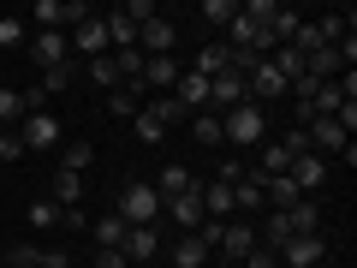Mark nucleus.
I'll return each instance as SVG.
<instances>
[{
    "instance_id": "obj_35",
    "label": "nucleus",
    "mask_w": 357,
    "mask_h": 268,
    "mask_svg": "<svg viewBox=\"0 0 357 268\" xmlns=\"http://www.w3.org/2000/svg\"><path fill=\"white\" fill-rule=\"evenodd\" d=\"M24 137H18V131H0V161H24Z\"/></svg>"
},
{
    "instance_id": "obj_20",
    "label": "nucleus",
    "mask_w": 357,
    "mask_h": 268,
    "mask_svg": "<svg viewBox=\"0 0 357 268\" xmlns=\"http://www.w3.org/2000/svg\"><path fill=\"white\" fill-rule=\"evenodd\" d=\"M89 232H96V244H102V251H119V244H126V232H131V227H126V221L114 215V209H107L102 221H89Z\"/></svg>"
},
{
    "instance_id": "obj_30",
    "label": "nucleus",
    "mask_w": 357,
    "mask_h": 268,
    "mask_svg": "<svg viewBox=\"0 0 357 268\" xmlns=\"http://www.w3.org/2000/svg\"><path fill=\"white\" fill-rule=\"evenodd\" d=\"M30 227H36V232L60 227V203H54V197H42V203H30Z\"/></svg>"
},
{
    "instance_id": "obj_12",
    "label": "nucleus",
    "mask_w": 357,
    "mask_h": 268,
    "mask_svg": "<svg viewBox=\"0 0 357 268\" xmlns=\"http://www.w3.org/2000/svg\"><path fill=\"white\" fill-rule=\"evenodd\" d=\"M30 54H36V66L48 72V66H66V60H72V42H66V30H42V36L30 42Z\"/></svg>"
},
{
    "instance_id": "obj_3",
    "label": "nucleus",
    "mask_w": 357,
    "mask_h": 268,
    "mask_svg": "<svg viewBox=\"0 0 357 268\" xmlns=\"http://www.w3.org/2000/svg\"><path fill=\"white\" fill-rule=\"evenodd\" d=\"M155 18V6L149 0H126V6H119V13H107V48H137V30L149 24Z\"/></svg>"
},
{
    "instance_id": "obj_39",
    "label": "nucleus",
    "mask_w": 357,
    "mask_h": 268,
    "mask_svg": "<svg viewBox=\"0 0 357 268\" xmlns=\"http://www.w3.org/2000/svg\"><path fill=\"white\" fill-rule=\"evenodd\" d=\"M60 227H72V232H84V227H89V215H84V209H60Z\"/></svg>"
},
{
    "instance_id": "obj_40",
    "label": "nucleus",
    "mask_w": 357,
    "mask_h": 268,
    "mask_svg": "<svg viewBox=\"0 0 357 268\" xmlns=\"http://www.w3.org/2000/svg\"><path fill=\"white\" fill-rule=\"evenodd\" d=\"M36 268H72V256H66V251H42Z\"/></svg>"
},
{
    "instance_id": "obj_9",
    "label": "nucleus",
    "mask_w": 357,
    "mask_h": 268,
    "mask_svg": "<svg viewBox=\"0 0 357 268\" xmlns=\"http://www.w3.org/2000/svg\"><path fill=\"white\" fill-rule=\"evenodd\" d=\"M173 102L185 107V114H203V107H208V77L185 66V72H178V84H173Z\"/></svg>"
},
{
    "instance_id": "obj_24",
    "label": "nucleus",
    "mask_w": 357,
    "mask_h": 268,
    "mask_svg": "<svg viewBox=\"0 0 357 268\" xmlns=\"http://www.w3.org/2000/svg\"><path fill=\"white\" fill-rule=\"evenodd\" d=\"M262 197H268V209H292L298 203V185H292V179H262Z\"/></svg>"
},
{
    "instance_id": "obj_5",
    "label": "nucleus",
    "mask_w": 357,
    "mask_h": 268,
    "mask_svg": "<svg viewBox=\"0 0 357 268\" xmlns=\"http://www.w3.org/2000/svg\"><path fill=\"white\" fill-rule=\"evenodd\" d=\"M286 179L298 185V197H316L321 185H328V161H321V155H292V167H286Z\"/></svg>"
},
{
    "instance_id": "obj_22",
    "label": "nucleus",
    "mask_w": 357,
    "mask_h": 268,
    "mask_svg": "<svg viewBox=\"0 0 357 268\" xmlns=\"http://www.w3.org/2000/svg\"><path fill=\"white\" fill-rule=\"evenodd\" d=\"M191 137L203 143V149H220V143H227V137H220V114H208V107L191 114Z\"/></svg>"
},
{
    "instance_id": "obj_6",
    "label": "nucleus",
    "mask_w": 357,
    "mask_h": 268,
    "mask_svg": "<svg viewBox=\"0 0 357 268\" xmlns=\"http://www.w3.org/2000/svg\"><path fill=\"white\" fill-rule=\"evenodd\" d=\"M161 215H173V227L178 232H197V227H203V197H197V185H191V191H178V197H167V203H161Z\"/></svg>"
},
{
    "instance_id": "obj_14",
    "label": "nucleus",
    "mask_w": 357,
    "mask_h": 268,
    "mask_svg": "<svg viewBox=\"0 0 357 268\" xmlns=\"http://www.w3.org/2000/svg\"><path fill=\"white\" fill-rule=\"evenodd\" d=\"M232 209H268V197H262V173H256V167H244V173L232 179Z\"/></svg>"
},
{
    "instance_id": "obj_4",
    "label": "nucleus",
    "mask_w": 357,
    "mask_h": 268,
    "mask_svg": "<svg viewBox=\"0 0 357 268\" xmlns=\"http://www.w3.org/2000/svg\"><path fill=\"white\" fill-rule=\"evenodd\" d=\"M328 262V239L321 232H298L280 244V268H321Z\"/></svg>"
},
{
    "instance_id": "obj_15",
    "label": "nucleus",
    "mask_w": 357,
    "mask_h": 268,
    "mask_svg": "<svg viewBox=\"0 0 357 268\" xmlns=\"http://www.w3.org/2000/svg\"><path fill=\"white\" fill-rule=\"evenodd\" d=\"M197 197H203V215L208 221H232V185L208 179V185H197Z\"/></svg>"
},
{
    "instance_id": "obj_1",
    "label": "nucleus",
    "mask_w": 357,
    "mask_h": 268,
    "mask_svg": "<svg viewBox=\"0 0 357 268\" xmlns=\"http://www.w3.org/2000/svg\"><path fill=\"white\" fill-rule=\"evenodd\" d=\"M114 215L126 221V227H155V221H161V197H155V185H149V179H131L126 191H119Z\"/></svg>"
},
{
    "instance_id": "obj_38",
    "label": "nucleus",
    "mask_w": 357,
    "mask_h": 268,
    "mask_svg": "<svg viewBox=\"0 0 357 268\" xmlns=\"http://www.w3.org/2000/svg\"><path fill=\"white\" fill-rule=\"evenodd\" d=\"M244 262H250V268H280V251H268V244H256V251L244 256Z\"/></svg>"
},
{
    "instance_id": "obj_27",
    "label": "nucleus",
    "mask_w": 357,
    "mask_h": 268,
    "mask_svg": "<svg viewBox=\"0 0 357 268\" xmlns=\"http://www.w3.org/2000/svg\"><path fill=\"white\" fill-rule=\"evenodd\" d=\"M340 102H345V89L333 84V77H328V84H316V96H310V107H316V114H340Z\"/></svg>"
},
{
    "instance_id": "obj_36",
    "label": "nucleus",
    "mask_w": 357,
    "mask_h": 268,
    "mask_svg": "<svg viewBox=\"0 0 357 268\" xmlns=\"http://www.w3.org/2000/svg\"><path fill=\"white\" fill-rule=\"evenodd\" d=\"M36 256H42V244H13V256H6V262H13V268H36Z\"/></svg>"
},
{
    "instance_id": "obj_21",
    "label": "nucleus",
    "mask_w": 357,
    "mask_h": 268,
    "mask_svg": "<svg viewBox=\"0 0 357 268\" xmlns=\"http://www.w3.org/2000/svg\"><path fill=\"white\" fill-rule=\"evenodd\" d=\"M286 221H292V239H298V232H321V209L310 203V197H298V203L286 209Z\"/></svg>"
},
{
    "instance_id": "obj_16",
    "label": "nucleus",
    "mask_w": 357,
    "mask_h": 268,
    "mask_svg": "<svg viewBox=\"0 0 357 268\" xmlns=\"http://www.w3.org/2000/svg\"><path fill=\"white\" fill-rule=\"evenodd\" d=\"M215 251H227V256H238V262H244V256L256 251V227H244V221H227V227H220V244H215Z\"/></svg>"
},
{
    "instance_id": "obj_8",
    "label": "nucleus",
    "mask_w": 357,
    "mask_h": 268,
    "mask_svg": "<svg viewBox=\"0 0 357 268\" xmlns=\"http://www.w3.org/2000/svg\"><path fill=\"white\" fill-rule=\"evenodd\" d=\"M178 72H185V66H178L173 54H155V60H143V77H137V84H143V89H155V96H173Z\"/></svg>"
},
{
    "instance_id": "obj_18",
    "label": "nucleus",
    "mask_w": 357,
    "mask_h": 268,
    "mask_svg": "<svg viewBox=\"0 0 357 268\" xmlns=\"http://www.w3.org/2000/svg\"><path fill=\"white\" fill-rule=\"evenodd\" d=\"M286 167H292L286 143H256V173H262V179H280Z\"/></svg>"
},
{
    "instance_id": "obj_37",
    "label": "nucleus",
    "mask_w": 357,
    "mask_h": 268,
    "mask_svg": "<svg viewBox=\"0 0 357 268\" xmlns=\"http://www.w3.org/2000/svg\"><path fill=\"white\" fill-rule=\"evenodd\" d=\"M24 42V18H0V48H18Z\"/></svg>"
},
{
    "instance_id": "obj_26",
    "label": "nucleus",
    "mask_w": 357,
    "mask_h": 268,
    "mask_svg": "<svg viewBox=\"0 0 357 268\" xmlns=\"http://www.w3.org/2000/svg\"><path fill=\"white\" fill-rule=\"evenodd\" d=\"M191 185H197V179L185 173V167H167V173H161V185H155V197H161V203H167V197H178V191H191Z\"/></svg>"
},
{
    "instance_id": "obj_13",
    "label": "nucleus",
    "mask_w": 357,
    "mask_h": 268,
    "mask_svg": "<svg viewBox=\"0 0 357 268\" xmlns=\"http://www.w3.org/2000/svg\"><path fill=\"white\" fill-rule=\"evenodd\" d=\"M119 251H126V262H155V256H161V232L155 227H131Z\"/></svg>"
},
{
    "instance_id": "obj_17",
    "label": "nucleus",
    "mask_w": 357,
    "mask_h": 268,
    "mask_svg": "<svg viewBox=\"0 0 357 268\" xmlns=\"http://www.w3.org/2000/svg\"><path fill=\"white\" fill-rule=\"evenodd\" d=\"M208 256H215V251H208L197 232H178V244H173V268H203Z\"/></svg>"
},
{
    "instance_id": "obj_33",
    "label": "nucleus",
    "mask_w": 357,
    "mask_h": 268,
    "mask_svg": "<svg viewBox=\"0 0 357 268\" xmlns=\"http://www.w3.org/2000/svg\"><path fill=\"white\" fill-rule=\"evenodd\" d=\"M107 114L114 119H137V96H131V89H114V96H107Z\"/></svg>"
},
{
    "instance_id": "obj_25",
    "label": "nucleus",
    "mask_w": 357,
    "mask_h": 268,
    "mask_svg": "<svg viewBox=\"0 0 357 268\" xmlns=\"http://www.w3.org/2000/svg\"><path fill=\"white\" fill-rule=\"evenodd\" d=\"M191 72H203V77H220V72H227V42H208V48L197 54V66H191Z\"/></svg>"
},
{
    "instance_id": "obj_29",
    "label": "nucleus",
    "mask_w": 357,
    "mask_h": 268,
    "mask_svg": "<svg viewBox=\"0 0 357 268\" xmlns=\"http://www.w3.org/2000/svg\"><path fill=\"white\" fill-rule=\"evenodd\" d=\"M89 161H96V149H89V143H66V155H60L66 173H89Z\"/></svg>"
},
{
    "instance_id": "obj_32",
    "label": "nucleus",
    "mask_w": 357,
    "mask_h": 268,
    "mask_svg": "<svg viewBox=\"0 0 357 268\" xmlns=\"http://www.w3.org/2000/svg\"><path fill=\"white\" fill-rule=\"evenodd\" d=\"M203 18L208 24H232L238 18V0H203Z\"/></svg>"
},
{
    "instance_id": "obj_10",
    "label": "nucleus",
    "mask_w": 357,
    "mask_h": 268,
    "mask_svg": "<svg viewBox=\"0 0 357 268\" xmlns=\"http://www.w3.org/2000/svg\"><path fill=\"white\" fill-rule=\"evenodd\" d=\"M72 48H77V54H89V60H102V54H114V48H107V18H96V13H89L84 24L72 30Z\"/></svg>"
},
{
    "instance_id": "obj_7",
    "label": "nucleus",
    "mask_w": 357,
    "mask_h": 268,
    "mask_svg": "<svg viewBox=\"0 0 357 268\" xmlns=\"http://www.w3.org/2000/svg\"><path fill=\"white\" fill-rule=\"evenodd\" d=\"M173 42H178V30H173V18H161V13H155L149 24L137 30V54H143V60H155V54H173Z\"/></svg>"
},
{
    "instance_id": "obj_41",
    "label": "nucleus",
    "mask_w": 357,
    "mask_h": 268,
    "mask_svg": "<svg viewBox=\"0 0 357 268\" xmlns=\"http://www.w3.org/2000/svg\"><path fill=\"white\" fill-rule=\"evenodd\" d=\"M96 268H131V262H126V251H102V256H96Z\"/></svg>"
},
{
    "instance_id": "obj_11",
    "label": "nucleus",
    "mask_w": 357,
    "mask_h": 268,
    "mask_svg": "<svg viewBox=\"0 0 357 268\" xmlns=\"http://www.w3.org/2000/svg\"><path fill=\"white\" fill-rule=\"evenodd\" d=\"M18 137H24V149H54V143H60V119H54L48 107H42V114H24V131H18Z\"/></svg>"
},
{
    "instance_id": "obj_28",
    "label": "nucleus",
    "mask_w": 357,
    "mask_h": 268,
    "mask_svg": "<svg viewBox=\"0 0 357 268\" xmlns=\"http://www.w3.org/2000/svg\"><path fill=\"white\" fill-rule=\"evenodd\" d=\"M143 114H155V119H161V126H167V131H173V126H178V119H191V114H185V107H178V102H173V96H155V102H149V107H143Z\"/></svg>"
},
{
    "instance_id": "obj_2",
    "label": "nucleus",
    "mask_w": 357,
    "mask_h": 268,
    "mask_svg": "<svg viewBox=\"0 0 357 268\" xmlns=\"http://www.w3.org/2000/svg\"><path fill=\"white\" fill-rule=\"evenodd\" d=\"M220 137L238 143V149H256V143H268V119L256 102H238L232 114H220Z\"/></svg>"
},
{
    "instance_id": "obj_31",
    "label": "nucleus",
    "mask_w": 357,
    "mask_h": 268,
    "mask_svg": "<svg viewBox=\"0 0 357 268\" xmlns=\"http://www.w3.org/2000/svg\"><path fill=\"white\" fill-rule=\"evenodd\" d=\"M131 131H137V137L149 143V149H155V143L167 137V126H161V119H155V114H143V107H137V119H131Z\"/></svg>"
},
{
    "instance_id": "obj_23",
    "label": "nucleus",
    "mask_w": 357,
    "mask_h": 268,
    "mask_svg": "<svg viewBox=\"0 0 357 268\" xmlns=\"http://www.w3.org/2000/svg\"><path fill=\"white\" fill-rule=\"evenodd\" d=\"M89 84H96V89H107V96H114V89H126V77H119L114 54H102V60H89Z\"/></svg>"
},
{
    "instance_id": "obj_19",
    "label": "nucleus",
    "mask_w": 357,
    "mask_h": 268,
    "mask_svg": "<svg viewBox=\"0 0 357 268\" xmlns=\"http://www.w3.org/2000/svg\"><path fill=\"white\" fill-rule=\"evenodd\" d=\"M84 191H89L84 173H66V167L54 173V203H60V209H77V203H84Z\"/></svg>"
},
{
    "instance_id": "obj_34",
    "label": "nucleus",
    "mask_w": 357,
    "mask_h": 268,
    "mask_svg": "<svg viewBox=\"0 0 357 268\" xmlns=\"http://www.w3.org/2000/svg\"><path fill=\"white\" fill-rule=\"evenodd\" d=\"M66 84H72V66H48V72H42V84H36V89H42V96H60Z\"/></svg>"
}]
</instances>
